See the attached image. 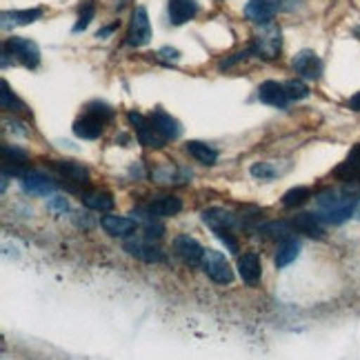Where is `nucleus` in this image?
<instances>
[{
  "instance_id": "obj_1",
  "label": "nucleus",
  "mask_w": 360,
  "mask_h": 360,
  "mask_svg": "<svg viewBox=\"0 0 360 360\" xmlns=\"http://www.w3.org/2000/svg\"><path fill=\"white\" fill-rule=\"evenodd\" d=\"M358 196L347 191H338V189H325L318 193L316 205H318V218L323 223H331V225H340L345 220L354 218V210H356Z\"/></svg>"
},
{
  "instance_id": "obj_2",
  "label": "nucleus",
  "mask_w": 360,
  "mask_h": 360,
  "mask_svg": "<svg viewBox=\"0 0 360 360\" xmlns=\"http://www.w3.org/2000/svg\"><path fill=\"white\" fill-rule=\"evenodd\" d=\"M281 49H283V32H281V27L274 25V22L262 25L260 30L254 34L252 45H249V51L262 60L278 58Z\"/></svg>"
},
{
  "instance_id": "obj_3",
  "label": "nucleus",
  "mask_w": 360,
  "mask_h": 360,
  "mask_svg": "<svg viewBox=\"0 0 360 360\" xmlns=\"http://www.w3.org/2000/svg\"><path fill=\"white\" fill-rule=\"evenodd\" d=\"M129 122L136 127V136H138V143L145 145V147H151V149H160L165 147V143H167V138H165L158 127L154 122H151V118H145L143 114L138 112H129L127 114Z\"/></svg>"
},
{
  "instance_id": "obj_4",
  "label": "nucleus",
  "mask_w": 360,
  "mask_h": 360,
  "mask_svg": "<svg viewBox=\"0 0 360 360\" xmlns=\"http://www.w3.org/2000/svg\"><path fill=\"white\" fill-rule=\"evenodd\" d=\"M200 267L218 285H229L233 281V271L229 267L227 258L220 254V252H214V249H207V252H205V258H202V265Z\"/></svg>"
},
{
  "instance_id": "obj_5",
  "label": "nucleus",
  "mask_w": 360,
  "mask_h": 360,
  "mask_svg": "<svg viewBox=\"0 0 360 360\" xmlns=\"http://www.w3.org/2000/svg\"><path fill=\"white\" fill-rule=\"evenodd\" d=\"M5 49H7V53H13V56H16L25 67H30V69L38 67V63H40V49L30 38L11 36L5 43Z\"/></svg>"
},
{
  "instance_id": "obj_6",
  "label": "nucleus",
  "mask_w": 360,
  "mask_h": 360,
  "mask_svg": "<svg viewBox=\"0 0 360 360\" xmlns=\"http://www.w3.org/2000/svg\"><path fill=\"white\" fill-rule=\"evenodd\" d=\"M151 40V25L145 7H136L131 13V22L127 30V45L131 47H145Z\"/></svg>"
},
{
  "instance_id": "obj_7",
  "label": "nucleus",
  "mask_w": 360,
  "mask_h": 360,
  "mask_svg": "<svg viewBox=\"0 0 360 360\" xmlns=\"http://www.w3.org/2000/svg\"><path fill=\"white\" fill-rule=\"evenodd\" d=\"M292 67H294V72L300 74L302 78H307V80H318L323 76V60L316 56V51L311 49H302L298 51L294 60H292Z\"/></svg>"
},
{
  "instance_id": "obj_8",
  "label": "nucleus",
  "mask_w": 360,
  "mask_h": 360,
  "mask_svg": "<svg viewBox=\"0 0 360 360\" xmlns=\"http://www.w3.org/2000/svg\"><path fill=\"white\" fill-rule=\"evenodd\" d=\"M51 169L60 174L63 178H67L69 183H74V185H82V187H87L89 185V169L85 167L82 162H76V160H51Z\"/></svg>"
},
{
  "instance_id": "obj_9",
  "label": "nucleus",
  "mask_w": 360,
  "mask_h": 360,
  "mask_svg": "<svg viewBox=\"0 0 360 360\" xmlns=\"http://www.w3.org/2000/svg\"><path fill=\"white\" fill-rule=\"evenodd\" d=\"M174 249L176 254L180 256V260L187 262L191 267H200L202 265V258H205V249L200 247V243L191 236H178L174 240Z\"/></svg>"
},
{
  "instance_id": "obj_10",
  "label": "nucleus",
  "mask_w": 360,
  "mask_h": 360,
  "mask_svg": "<svg viewBox=\"0 0 360 360\" xmlns=\"http://www.w3.org/2000/svg\"><path fill=\"white\" fill-rule=\"evenodd\" d=\"M258 101L265 103V105H271V107H278V109H285L289 105V96L285 91V85L276 80H265L262 85L258 87Z\"/></svg>"
},
{
  "instance_id": "obj_11",
  "label": "nucleus",
  "mask_w": 360,
  "mask_h": 360,
  "mask_svg": "<svg viewBox=\"0 0 360 360\" xmlns=\"http://www.w3.org/2000/svg\"><path fill=\"white\" fill-rule=\"evenodd\" d=\"M124 252L134 258H141L145 262H165V254L162 249L151 245L147 240H127L124 243Z\"/></svg>"
},
{
  "instance_id": "obj_12",
  "label": "nucleus",
  "mask_w": 360,
  "mask_h": 360,
  "mask_svg": "<svg viewBox=\"0 0 360 360\" xmlns=\"http://www.w3.org/2000/svg\"><path fill=\"white\" fill-rule=\"evenodd\" d=\"M169 22L172 25H185L191 18H196L198 3L196 0H169Z\"/></svg>"
},
{
  "instance_id": "obj_13",
  "label": "nucleus",
  "mask_w": 360,
  "mask_h": 360,
  "mask_svg": "<svg viewBox=\"0 0 360 360\" xmlns=\"http://www.w3.org/2000/svg\"><path fill=\"white\" fill-rule=\"evenodd\" d=\"M22 187L25 191L36 193V196H49V193L56 191V183L40 172H27L22 176Z\"/></svg>"
},
{
  "instance_id": "obj_14",
  "label": "nucleus",
  "mask_w": 360,
  "mask_h": 360,
  "mask_svg": "<svg viewBox=\"0 0 360 360\" xmlns=\"http://www.w3.org/2000/svg\"><path fill=\"white\" fill-rule=\"evenodd\" d=\"M202 223L207 227H212L214 231H229L231 227H236V216L227 210H220V207H214V210L202 212Z\"/></svg>"
},
{
  "instance_id": "obj_15",
  "label": "nucleus",
  "mask_w": 360,
  "mask_h": 360,
  "mask_svg": "<svg viewBox=\"0 0 360 360\" xmlns=\"http://www.w3.org/2000/svg\"><path fill=\"white\" fill-rule=\"evenodd\" d=\"M101 225H103V229L109 233V236H116V238L129 236V233H134L136 227H138L136 220L124 218V216H103Z\"/></svg>"
},
{
  "instance_id": "obj_16",
  "label": "nucleus",
  "mask_w": 360,
  "mask_h": 360,
  "mask_svg": "<svg viewBox=\"0 0 360 360\" xmlns=\"http://www.w3.org/2000/svg\"><path fill=\"white\" fill-rule=\"evenodd\" d=\"M245 16L252 20L254 25H271L276 11L269 3H265V0H249L247 7H245Z\"/></svg>"
},
{
  "instance_id": "obj_17",
  "label": "nucleus",
  "mask_w": 360,
  "mask_h": 360,
  "mask_svg": "<svg viewBox=\"0 0 360 360\" xmlns=\"http://www.w3.org/2000/svg\"><path fill=\"white\" fill-rule=\"evenodd\" d=\"M149 118L158 127V131L165 138H167V141H176V138L183 134V127H180V122L176 118H172L167 112H162V109H154V114H151Z\"/></svg>"
},
{
  "instance_id": "obj_18",
  "label": "nucleus",
  "mask_w": 360,
  "mask_h": 360,
  "mask_svg": "<svg viewBox=\"0 0 360 360\" xmlns=\"http://www.w3.org/2000/svg\"><path fill=\"white\" fill-rule=\"evenodd\" d=\"M103 120L101 118H96L91 114H85L82 118H78L74 122V134L78 138H82V141H96L101 134H103Z\"/></svg>"
},
{
  "instance_id": "obj_19",
  "label": "nucleus",
  "mask_w": 360,
  "mask_h": 360,
  "mask_svg": "<svg viewBox=\"0 0 360 360\" xmlns=\"http://www.w3.org/2000/svg\"><path fill=\"white\" fill-rule=\"evenodd\" d=\"M180 210H183V200L176 196H162L147 205V214L154 218H169V216H176Z\"/></svg>"
},
{
  "instance_id": "obj_20",
  "label": "nucleus",
  "mask_w": 360,
  "mask_h": 360,
  "mask_svg": "<svg viewBox=\"0 0 360 360\" xmlns=\"http://www.w3.org/2000/svg\"><path fill=\"white\" fill-rule=\"evenodd\" d=\"M292 225H294V229L304 233V236H311V238H323L325 236L323 220L318 218V214H298Z\"/></svg>"
},
{
  "instance_id": "obj_21",
  "label": "nucleus",
  "mask_w": 360,
  "mask_h": 360,
  "mask_svg": "<svg viewBox=\"0 0 360 360\" xmlns=\"http://www.w3.org/2000/svg\"><path fill=\"white\" fill-rule=\"evenodd\" d=\"M260 260L256 254H243L238 258V274L247 285H258L260 283Z\"/></svg>"
},
{
  "instance_id": "obj_22",
  "label": "nucleus",
  "mask_w": 360,
  "mask_h": 360,
  "mask_svg": "<svg viewBox=\"0 0 360 360\" xmlns=\"http://www.w3.org/2000/svg\"><path fill=\"white\" fill-rule=\"evenodd\" d=\"M43 11L40 9H22V11H3V30L9 27H25L40 20Z\"/></svg>"
},
{
  "instance_id": "obj_23",
  "label": "nucleus",
  "mask_w": 360,
  "mask_h": 360,
  "mask_svg": "<svg viewBox=\"0 0 360 360\" xmlns=\"http://www.w3.org/2000/svg\"><path fill=\"white\" fill-rule=\"evenodd\" d=\"M334 174L340 180H360V145L349 151V156L338 165Z\"/></svg>"
},
{
  "instance_id": "obj_24",
  "label": "nucleus",
  "mask_w": 360,
  "mask_h": 360,
  "mask_svg": "<svg viewBox=\"0 0 360 360\" xmlns=\"http://www.w3.org/2000/svg\"><path fill=\"white\" fill-rule=\"evenodd\" d=\"M27 162V154L18 147H9V145H3V167H9L11 165V176H25L27 172H22Z\"/></svg>"
},
{
  "instance_id": "obj_25",
  "label": "nucleus",
  "mask_w": 360,
  "mask_h": 360,
  "mask_svg": "<svg viewBox=\"0 0 360 360\" xmlns=\"http://www.w3.org/2000/svg\"><path fill=\"white\" fill-rule=\"evenodd\" d=\"M80 200L94 212H112L114 210V198H112V193H107V191H87V193H82Z\"/></svg>"
},
{
  "instance_id": "obj_26",
  "label": "nucleus",
  "mask_w": 360,
  "mask_h": 360,
  "mask_svg": "<svg viewBox=\"0 0 360 360\" xmlns=\"http://www.w3.org/2000/svg\"><path fill=\"white\" fill-rule=\"evenodd\" d=\"M187 154L193 156V158H196L198 162H202V165H214L218 160V151L212 145L200 143V141H189L187 143Z\"/></svg>"
},
{
  "instance_id": "obj_27",
  "label": "nucleus",
  "mask_w": 360,
  "mask_h": 360,
  "mask_svg": "<svg viewBox=\"0 0 360 360\" xmlns=\"http://www.w3.org/2000/svg\"><path fill=\"white\" fill-rule=\"evenodd\" d=\"M298 254H300V243L296 238L283 240V245L278 247V254H276V267L283 269L287 265H292V262L298 258Z\"/></svg>"
},
{
  "instance_id": "obj_28",
  "label": "nucleus",
  "mask_w": 360,
  "mask_h": 360,
  "mask_svg": "<svg viewBox=\"0 0 360 360\" xmlns=\"http://www.w3.org/2000/svg\"><path fill=\"white\" fill-rule=\"evenodd\" d=\"M183 176H185V174L180 172V169H176L174 165H169V162L151 172V178H154L156 183H160V185H176V183H185V178H183Z\"/></svg>"
},
{
  "instance_id": "obj_29",
  "label": "nucleus",
  "mask_w": 360,
  "mask_h": 360,
  "mask_svg": "<svg viewBox=\"0 0 360 360\" xmlns=\"http://www.w3.org/2000/svg\"><path fill=\"white\" fill-rule=\"evenodd\" d=\"M265 233L267 238H274V240H289L292 238V225H287L285 220H276V223H269L260 229Z\"/></svg>"
},
{
  "instance_id": "obj_30",
  "label": "nucleus",
  "mask_w": 360,
  "mask_h": 360,
  "mask_svg": "<svg viewBox=\"0 0 360 360\" xmlns=\"http://www.w3.org/2000/svg\"><path fill=\"white\" fill-rule=\"evenodd\" d=\"M96 16V3L94 0H85V3L80 5V11H78V20L74 25V34H80V32H85L89 22L94 20Z\"/></svg>"
},
{
  "instance_id": "obj_31",
  "label": "nucleus",
  "mask_w": 360,
  "mask_h": 360,
  "mask_svg": "<svg viewBox=\"0 0 360 360\" xmlns=\"http://www.w3.org/2000/svg\"><path fill=\"white\" fill-rule=\"evenodd\" d=\"M309 198H311L309 187H294V189H289L283 196V205L287 207V210H294V207H300L302 202H307Z\"/></svg>"
},
{
  "instance_id": "obj_32",
  "label": "nucleus",
  "mask_w": 360,
  "mask_h": 360,
  "mask_svg": "<svg viewBox=\"0 0 360 360\" xmlns=\"http://www.w3.org/2000/svg\"><path fill=\"white\" fill-rule=\"evenodd\" d=\"M285 91L289 96V101H304V98H309V87L304 85L302 80H287L285 82Z\"/></svg>"
},
{
  "instance_id": "obj_33",
  "label": "nucleus",
  "mask_w": 360,
  "mask_h": 360,
  "mask_svg": "<svg viewBox=\"0 0 360 360\" xmlns=\"http://www.w3.org/2000/svg\"><path fill=\"white\" fill-rule=\"evenodd\" d=\"M0 87H3V94H0V96H3V101H0V103H3L5 112H22L25 105L16 98V94L9 89V85L5 80H3V85H0Z\"/></svg>"
},
{
  "instance_id": "obj_34",
  "label": "nucleus",
  "mask_w": 360,
  "mask_h": 360,
  "mask_svg": "<svg viewBox=\"0 0 360 360\" xmlns=\"http://www.w3.org/2000/svg\"><path fill=\"white\" fill-rule=\"evenodd\" d=\"M87 114H91V116H96V118H101L103 122H107V120H112V118H114V109L109 107L107 103L96 101V103H89V105H87Z\"/></svg>"
},
{
  "instance_id": "obj_35",
  "label": "nucleus",
  "mask_w": 360,
  "mask_h": 360,
  "mask_svg": "<svg viewBox=\"0 0 360 360\" xmlns=\"http://www.w3.org/2000/svg\"><path fill=\"white\" fill-rule=\"evenodd\" d=\"M249 172H252V176L258 178V180H271L276 174H278L271 162H254V165H252V169H249Z\"/></svg>"
},
{
  "instance_id": "obj_36",
  "label": "nucleus",
  "mask_w": 360,
  "mask_h": 360,
  "mask_svg": "<svg viewBox=\"0 0 360 360\" xmlns=\"http://www.w3.org/2000/svg\"><path fill=\"white\" fill-rule=\"evenodd\" d=\"M265 3H269L274 11H296L300 9L302 0H265Z\"/></svg>"
},
{
  "instance_id": "obj_37",
  "label": "nucleus",
  "mask_w": 360,
  "mask_h": 360,
  "mask_svg": "<svg viewBox=\"0 0 360 360\" xmlns=\"http://www.w3.org/2000/svg\"><path fill=\"white\" fill-rule=\"evenodd\" d=\"M47 207H49L51 212H56V214H65L69 210V202H67L65 196H51L47 200Z\"/></svg>"
},
{
  "instance_id": "obj_38",
  "label": "nucleus",
  "mask_w": 360,
  "mask_h": 360,
  "mask_svg": "<svg viewBox=\"0 0 360 360\" xmlns=\"http://www.w3.org/2000/svg\"><path fill=\"white\" fill-rule=\"evenodd\" d=\"M158 58L162 63H176V60H180V51L174 47H162V49H158Z\"/></svg>"
},
{
  "instance_id": "obj_39",
  "label": "nucleus",
  "mask_w": 360,
  "mask_h": 360,
  "mask_svg": "<svg viewBox=\"0 0 360 360\" xmlns=\"http://www.w3.org/2000/svg\"><path fill=\"white\" fill-rule=\"evenodd\" d=\"M214 233H216V236L227 245L229 252H233V254L238 252V243H236V238H231V233H229V231H214Z\"/></svg>"
},
{
  "instance_id": "obj_40",
  "label": "nucleus",
  "mask_w": 360,
  "mask_h": 360,
  "mask_svg": "<svg viewBox=\"0 0 360 360\" xmlns=\"http://www.w3.org/2000/svg\"><path fill=\"white\" fill-rule=\"evenodd\" d=\"M249 53H252V51H249V49H245V51H238V53H233L231 58H227V60H223V63H220V69H229L231 65H236V63L245 60V58L249 56Z\"/></svg>"
},
{
  "instance_id": "obj_41",
  "label": "nucleus",
  "mask_w": 360,
  "mask_h": 360,
  "mask_svg": "<svg viewBox=\"0 0 360 360\" xmlns=\"http://www.w3.org/2000/svg\"><path fill=\"white\" fill-rule=\"evenodd\" d=\"M7 124H11L9 129H13V131L20 134V136H27V134H30V129H22L25 124H22V122H18V120H11V122H7Z\"/></svg>"
},
{
  "instance_id": "obj_42",
  "label": "nucleus",
  "mask_w": 360,
  "mask_h": 360,
  "mask_svg": "<svg viewBox=\"0 0 360 360\" xmlns=\"http://www.w3.org/2000/svg\"><path fill=\"white\" fill-rule=\"evenodd\" d=\"M349 107L354 109V112H360V91L354 94L352 98H349Z\"/></svg>"
},
{
  "instance_id": "obj_43",
  "label": "nucleus",
  "mask_w": 360,
  "mask_h": 360,
  "mask_svg": "<svg viewBox=\"0 0 360 360\" xmlns=\"http://www.w3.org/2000/svg\"><path fill=\"white\" fill-rule=\"evenodd\" d=\"M116 27H118V25H109V27H105V30H101V32H98V38H105V36H109V34H112V32L116 30Z\"/></svg>"
},
{
  "instance_id": "obj_44",
  "label": "nucleus",
  "mask_w": 360,
  "mask_h": 360,
  "mask_svg": "<svg viewBox=\"0 0 360 360\" xmlns=\"http://www.w3.org/2000/svg\"><path fill=\"white\" fill-rule=\"evenodd\" d=\"M354 218H358V220H360V198H358V202H356V210H354Z\"/></svg>"
}]
</instances>
